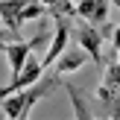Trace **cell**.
Here are the masks:
<instances>
[{
	"label": "cell",
	"instance_id": "obj_5",
	"mask_svg": "<svg viewBox=\"0 0 120 120\" xmlns=\"http://www.w3.org/2000/svg\"><path fill=\"white\" fill-rule=\"evenodd\" d=\"M32 50H35L32 41H21V38H15V41H9V44H6L3 53H6V62H9L12 76L23 70V64H26V59H29V53H32Z\"/></svg>",
	"mask_w": 120,
	"mask_h": 120
},
{
	"label": "cell",
	"instance_id": "obj_3",
	"mask_svg": "<svg viewBox=\"0 0 120 120\" xmlns=\"http://www.w3.org/2000/svg\"><path fill=\"white\" fill-rule=\"evenodd\" d=\"M103 38H105V32L97 26V23L85 21L79 29H76V41H79V47L91 56L94 64H103Z\"/></svg>",
	"mask_w": 120,
	"mask_h": 120
},
{
	"label": "cell",
	"instance_id": "obj_4",
	"mask_svg": "<svg viewBox=\"0 0 120 120\" xmlns=\"http://www.w3.org/2000/svg\"><path fill=\"white\" fill-rule=\"evenodd\" d=\"M53 18H56V32H53V41H50V47H47L44 59H41L44 68L56 64V59L68 50V38H70V23H68V18H64V15H53Z\"/></svg>",
	"mask_w": 120,
	"mask_h": 120
},
{
	"label": "cell",
	"instance_id": "obj_12",
	"mask_svg": "<svg viewBox=\"0 0 120 120\" xmlns=\"http://www.w3.org/2000/svg\"><path fill=\"white\" fill-rule=\"evenodd\" d=\"M111 47H114V50L120 53V26L114 29V32H111Z\"/></svg>",
	"mask_w": 120,
	"mask_h": 120
},
{
	"label": "cell",
	"instance_id": "obj_10",
	"mask_svg": "<svg viewBox=\"0 0 120 120\" xmlns=\"http://www.w3.org/2000/svg\"><path fill=\"white\" fill-rule=\"evenodd\" d=\"M41 3L50 9V15H64V18L76 15V0H41Z\"/></svg>",
	"mask_w": 120,
	"mask_h": 120
},
{
	"label": "cell",
	"instance_id": "obj_2",
	"mask_svg": "<svg viewBox=\"0 0 120 120\" xmlns=\"http://www.w3.org/2000/svg\"><path fill=\"white\" fill-rule=\"evenodd\" d=\"M97 103H103V111L109 117L120 120V59L109 62L105 76H103V82L97 88Z\"/></svg>",
	"mask_w": 120,
	"mask_h": 120
},
{
	"label": "cell",
	"instance_id": "obj_7",
	"mask_svg": "<svg viewBox=\"0 0 120 120\" xmlns=\"http://www.w3.org/2000/svg\"><path fill=\"white\" fill-rule=\"evenodd\" d=\"M29 0H0V21L12 29V32H21V12Z\"/></svg>",
	"mask_w": 120,
	"mask_h": 120
},
{
	"label": "cell",
	"instance_id": "obj_6",
	"mask_svg": "<svg viewBox=\"0 0 120 120\" xmlns=\"http://www.w3.org/2000/svg\"><path fill=\"white\" fill-rule=\"evenodd\" d=\"M76 15H82L88 23L103 26L109 21V0H76Z\"/></svg>",
	"mask_w": 120,
	"mask_h": 120
},
{
	"label": "cell",
	"instance_id": "obj_1",
	"mask_svg": "<svg viewBox=\"0 0 120 120\" xmlns=\"http://www.w3.org/2000/svg\"><path fill=\"white\" fill-rule=\"evenodd\" d=\"M56 85H62V76H59V73H44L38 82H32V85L21 88V91H12L9 97H3L0 109H3L6 117H12V120H23V117H29L32 105L38 103V100H44Z\"/></svg>",
	"mask_w": 120,
	"mask_h": 120
},
{
	"label": "cell",
	"instance_id": "obj_11",
	"mask_svg": "<svg viewBox=\"0 0 120 120\" xmlns=\"http://www.w3.org/2000/svg\"><path fill=\"white\" fill-rule=\"evenodd\" d=\"M15 38H18V32H12V29L0 21V50H6V44H9V41H15Z\"/></svg>",
	"mask_w": 120,
	"mask_h": 120
},
{
	"label": "cell",
	"instance_id": "obj_8",
	"mask_svg": "<svg viewBox=\"0 0 120 120\" xmlns=\"http://www.w3.org/2000/svg\"><path fill=\"white\" fill-rule=\"evenodd\" d=\"M85 59H91V56H88L82 47H79V50H64L62 56L56 59V73L59 76H62V73H73V70H79L82 64H85Z\"/></svg>",
	"mask_w": 120,
	"mask_h": 120
},
{
	"label": "cell",
	"instance_id": "obj_9",
	"mask_svg": "<svg viewBox=\"0 0 120 120\" xmlns=\"http://www.w3.org/2000/svg\"><path fill=\"white\" fill-rule=\"evenodd\" d=\"M64 91L70 94V103H73V114L79 120H91V109L85 105V100H82V91L76 85H70V82H64Z\"/></svg>",
	"mask_w": 120,
	"mask_h": 120
},
{
	"label": "cell",
	"instance_id": "obj_13",
	"mask_svg": "<svg viewBox=\"0 0 120 120\" xmlns=\"http://www.w3.org/2000/svg\"><path fill=\"white\" fill-rule=\"evenodd\" d=\"M109 3H114V6H117V9H120V0H109Z\"/></svg>",
	"mask_w": 120,
	"mask_h": 120
}]
</instances>
